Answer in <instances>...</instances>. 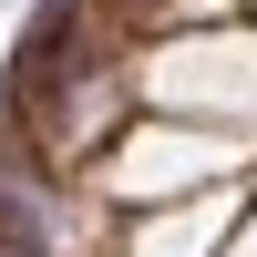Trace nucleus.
<instances>
[{
  "label": "nucleus",
  "instance_id": "nucleus-1",
  "mask_svg": "<svg viewBox=\"0 0 257 257\" xmlns=\"http://www.w3.org/2000/svg\"><path fill=\"white\" fill-rule=\"evenodd\" d=\"M62 237H72L62 226V196L41 175H11L0 165V257H62Z\"/></svg>",
  "mask_w": 257,
  "mask_h": 257
}]
</instances>
